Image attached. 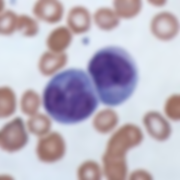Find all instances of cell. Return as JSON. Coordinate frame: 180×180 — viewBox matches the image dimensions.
Returning a JSON list of instances; mask_svg holds the SVG:
<instances>
[{
	"label": "cell",
	"instance_id": "obj_1",
	"mask_svg": "<svg viewBox=\"0 0 180 180\" xmlns=\"http://www.w3.org/2000/svg\"><path fill=\"white\" fill-rule=\"evenodd\" d=\"M43 97L47 113L56 121L65 124L87 119L99 104L88 76L77 68L68 69L55 76L46 86Z\"/></svg>",
	"mask_w": 180,
	"mask_h": 180
},
{
	"label": "cell",
	"instance_id": "obj_2",
	"mask_svg": "<svg viewBox=\"0 0 180 180\" xmlns=\"http://www.w3.org/2000/svg\"><path fill=\"white\" fill-rule=\"evenodd\" d=\"M87 69L99 98L105 105L122 104L136 88L139 78L137 66L122 48L112 46L99 50L90 59Z\"/></svg>",
	"mask_w": 180,
	"mask_h": 180
},
{
	"label": "cell",
	"instance_id": "obj_3",
	"mask_svg": "<svg viewBox=\"0 0 180 180\" xmlns=\"http://www.w3.org/2000/svg\"><path fill=\"white\" fill-rule=\"evenodd\" d=\"M27 140L23 122L19 118L6 124L1 133L2 147L9 152L20 149L24 146Z\"/></svg>",
	"mask_w": 180,
	"mask_h": 180
},
{
	"label": "cell",
	"instance_id": "obj_4",
	"mask_svg": "<svg viewBox=\"0 0 180 180\" xmlns=\"http://www.w3.org/2000/svg\"><path fill=\"white\" fill-rule=\"evenodd\" d=\"M142 122L148 134L155 140L164 141L171 135L172 128L170 123L158 112L152 111L147 112L143 117Z\"/></svg>",
	"mask_w": 180,
	"mask_h": 180
},
{
	"label": "cell",
	"instance_id": "obj_5",
	"mask_svg": "<svg viewBox=\"0 0 180 180\" xmlns=\"http://www.w3.org/2000/svg\"><path fill=\"white\" fill-rule=\"evenodd\" d=\"M151 28L152 33L156 37L163 40H168L176 35L179 26L178 21L173 15L164 12L154 17Z\"/></svg>",
	"mask_w": 180,
	"mask_h": 180
},
{
	"label": "cell",
	"instance_id": "obj_6",
	"mask_svg": "<svg viewBox=\"0 0 180 180\" xmlns=\"http://www.w3.org/2000/svg\"><path fill=\"white\" fill-rule=\"evenodd\" d=\"M32 12L38 21L52 24L58 22L61 17L62 8L58 2L52 0H39L33 5Z\"/></svg>",
	"mask_w": 180,
	"mask_h": 180
},
{
	"label": "cell",
	"instance_id": "obj_7",
	"mask_svg": "<svg viewBox=\"0 0 180 180\" xmlns=\"http://www.w3.org/2000/svg\"><path fill=\"white\" fill-rule=\"evenodd\" d=\"M66 57L60 53H56L47 50L41 55L38 67L41 72L49 75L57 71L64 64Z\"/></svg>",
	"mask_w": 180,
	"mask_h": 180
},
{
	"label": "cell",
	"instance_id": "obj_8",
	"mask_svg": "<svg viewBox=\"0 0 180 180\" xmlns=\"http://www.w3.org/2000/svg\"><path fill=\"white\" fill-rule=\"evenodd\" d=\"M39 29L38 20L26 14L18 15L16 31L23 36L27 38L33 37L38 33Z\"/></svg>",
	"mask_w": 180,
	"mask_h": 180
},
{
	"label": "cell",
	"instance_id": "obj_9",
	"mask_svg": "<svg viewBox=\"0 0 180 180\" xmlns=\"http://www.w3.org/2000/svg\"><path fill=\"white\" fill-rule=\"evenodd\" d=\"M18 15L11 10H4L0 13V33L9 36L16 31Z\"/></svg>",
	"mask_w": 180,
	"mask_h": 180
},
{
	"label": "cell",
	"instance_id": "obj_10",
	"mask_svg": "<svg viewBox=\"0 0 180 180\" xmlns=\"http://www.w3.org/2000/svg\"><path fill=\"white\" fill-rule=\"evenodd\" d=\"M1 91V116L6 117L14 111L15 107V96L12 91L9 88H3Z\"/></svg>",
	"mask_w": 180,
	"mask_h": 180
},
{
	"label": "cell",
	"instance_id": "obj_11",
	"mask_svg": "<svg viewBox=\"0 0 180 180\" xmlns=\"http://www.w3.org/2000/svg\"><path fill=\"white\" fill-rule=\"evenodd\" d=\"M50 125V120L46 116L38 115L29 120L28 125L30 131L37 135H43L47 133Z\"/></svg>",
	"mask_w": 180,
	"mask_h": 180
},
{
	"label": "cell",
	"instance_id": "obj_12",
	"mask_svg": "<svg viewBox=\"0 0 180 180\" xmlns=\"http://www.w3.org/2000/svg\"><path fill=\"white\" fill-rule=\"evenodd\" d=\"M164 112L170 119L175 121L180 119V96L174 94L169 97L165 104Z\"/></svg>",
	"mask_w": 180,
	"mask_h": 180
},
{
	"label": "cell",
	"instance_id": "obj_13",
	"mask_svg": "<svg viewBox=\"0 0 180 180\" xmlns=\"http://www.w3.org/2000/svg\"><path fill=\"white\" fill-rule=\"evenodd\" d=\"M39 98L34 92L28 91L23 95L21 105L23 111L26 114L33 115L35 113L39 106Z\"/></svg>",
	"mask_w": 180,
	"mask_h": 180
},
{
	"label": "cell",
	"instance_id": "obj_14",
	"mask_svg": "<svg viewBox=\"0 0 180 180\" xmlns=\"http://www.w3.org/2000/svg\"><path fill=\"white\" fill-rule=\"evenodd\" d=\"M130 180H151V174L148 171L143 169H137L131 172L128 175Z\"/></svg>",
	"mask_w": 180,
	"mask_h": 180
}]
</instances>
